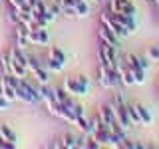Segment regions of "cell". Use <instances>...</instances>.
<instances>
[{
    "mask_svg": "<svg viewBox=\"0 0 159 149\" xmlns=\"http://www.w3.org/2000/svg\"><path fill=\"white\" fill-rule=\"evenodd\" d=\"M98 60H99V66H106L116 70L119 66V54H117V46H111L107 42H102L99 40V46H98Z\"/></svg>",
    "mask_w": 159,
    "mask_h": 149,
    "instance_id": "obj_1",
    "label": "cell"
},
{
    "mask_svg": "<svg viewBox=\"0 0 159 149\" xmlns=\"http://www.w3.org/2000/svg\"><path fill=\"white\" fill-rule=\"evenodd\" d=\"M16 97L20 99V102H24V103H38V102H42V97H40V88L32 86L26 78L20 79V84L16 88Z\"/></svg>",
    "mask_w": 159,
    "mask_h": 149,
    "instance_id": "obj_2",
    "label": "cell"
},
{
    "mask_svg": "<svg viewBox=\"0 0 159 149\" xmlns=\"http://www.w3.org/2000/svg\"><path fill=\"white\" fill-rule=\"evenodd\" d=\"M62 86L76 97V96H88L89 88H92V82L86 76H76V78H66Z\"/></svg>",
    "mask_w": 159,
    "mask_h": 149,
    "instance_id": "obj_3",
    "label": "cell"
},
{
    "mask_svg": "<svg viewBox=\"0 0 159 149\" xmlns=\"http://www.w3.org/2000/svg\"><path fill=\"white\" fill-rule=\"evenodd\" d=\"M111 107H113V111H116L117 123H119V127H121V129H129V127L133 125V123H131V117H129V111H127V106H125V102H123V96H121V93H116V96H113Z\"/></svg>",
    "mask_w": 159,
    "mask_h": 149,
    "instance_id": "obj_4",
    "label": "cell"
},
{
    "mask_svg": "<svg viewBox=\"0 0 159 149\" xmlns=\"http://www.w3.org/2000/svg\"><path fill=\"white\" fill-rule=\"evenodd\" d=\"M28 72L32 74L42 86L50 82V70L46 68V64H42L40 58H36V56H28Z\"/></svg>",
    "mask_w": 159,
    "mask_h": 149,
    "instance_id": "obj_5",
    "label": "cell"
},
{
    "mask_svg": "<svg viewBox=\"0 0 159 149\" xmlns=\"http://www.w3.org/2000/svg\"><path fill=\"white\" fill-rule=\"evenodd\" d=\"M64 66H66V54H64V50L52 46V48L48 50L46 68L50 70V72H62Z\"/></svg>",
    "mask_w": 159,
    "mask_h": 149,
    "instance_id": "obj_6",
    "label": "cell"
},
{
    "mask_svg": "<svg viewBox=\"0 0 159 149\" xmlns=\"http://www.w3.org/2000/svg\"><path fill=\"white\" fill-rule=\"evenodd\" d=\"M98 115H99V119H102L103 127L111 129V131H113V129H119V123H117V117H116V111H113L111 103H106V106L99 107Z\"/></svg>",
    "mask_w": 159,
    "mask_h": 149,
    "instance_id": "obj_7",
    "label": "cell"
},
{
    "mask_svg": "<svg viewBox=\"0 0 159 149\" xmlns=\"http://www.w3.org/2000/svg\"><path fill=\"white\" fill-rule=\"evenodd\" d=\"M28 40H30V46H48L50 34L44 26H36L28 32Z\"/></svg>",
    "mask_w": 159,
    "mask_h": 149,
    "instance_id": "obj_8",
    "label": "cell"
},
{
    "mask_svg": "<svg viewBox=\"0 0 159 149\" xmlns=\"http://www.w3.org/2000/svg\"><path fill=\"white\" fill-rule=\"evenodd\" d=\"M14 32H16V48L26 50V48L30 46V40H28V32H30V28L26 26V24L18 22V24H14Z\"/></svg>",
    "mask_w": 159,
    "mask_h": 149,
    "instance_id": "obj_9",
    "label": "cell"
},
{
    "mask_svg": "<svg viewBox=\"0 0 159 149\" xmlns=\"http://www.w3.org/2000/svg\"><path fill=\"white\" fill-rule=\"evenodd\" d=\"M98 36L102 42H107V44H111V46H117L119 48V42H121V38L117 36L113 30H109L107 26H103V24H99V28H98Z\"/></svg>",
    "mask_w": 159,
    "mask_h": 149,
    "instance_id": "obj_10",
    "label": "cell"
},
{
    "mask_svg": "<svg viewBox=\"0 0 159 149\" xmlns=\"http://www.w3.org/2000/svg\"><path fill=\"white\" fill-rule=\"evenodd\" d=\"M0 93H2L4 97L8 99V102H16V88L12 86V84L8 82V78H6V74L2 76V79H0Z\"/></svg>",
    "mask_w": 159,
    "mask_h": 149,
    "instance_id": "obj_11",
    "label": "cell"
},
{
    "mask_svg": "<svg viewBox=\"0 0 159 149\" xmlns=\"http://www.w3.org/2000/svg\"><path fill=\"white\" fill-rule=\"evenodd\" d=\"M119 22L123 24L127 30H129V34H133V32H137V22H135V16H131V14H123V12H116L113 14Z\"/></svg>",
    "mask_w": 159,
    "mask_h": 149,
    "instance_id": "obj_12",
    "label": "cell"
},
{
    "mask_svg": "<svg viewBox=\"0 0 159 149\" xmlns=\"http://www.w3.org/2000/svg\"><path fill=\"white\" fill-rule=\"evenodd\" d=\"M135 111H137V117H139V125H149V123L153 121V113L149 111L145 106L135 103Z\"/></svg>",
    "mask_w": 159,
    "mask_h": 149,
    "instance_id": "obj_13",
    "label": "cell"
},
{
    "mask_svg": "<svg viewBox=\"0 0 159 149\" xmlns=\"http://www.w3.org/2000/svg\"><path fill=\"white\" fill-rule=\"evenodd\" d=\"M60 147H66V149H78V147H80V137H76L74 133H64L62 139H60Z\"/></svg>",
    "mask_w": 159,
    "mask_h": 149,
    "instance_id": "obj_14",
    "label": "cell"
},
{
    "mask_svg": "<svg viewBox=\"0 0 159 149\" xmlns=\"http://www.w3.org/2000/svg\"><path fill=\"white\" fill-rule=\"evenodd\" d=\"M0 137L6 139V141H10V143H14V145H16V141H18L14 129L10 127V125H6V123H0Z\"/></svg>",
    "mask_w": 159,
    "mask_h": 149,
    "instance_id": "obj_15",
    "label": "cell"
},
{
    "mask_svg": "<svg viewBox=\"0 0 159 149\" xmlns=\"http://www.w3.org/2000/svg\"><path fill=\"white\" fill-rule=\"evenodd\" d=\"M129 2H131V0H107V2H106L107 4V12H111V14L121 12Z\"/></svg>",
    "mask_w": 159,
    "mask_h": 149,
    "instance_id": "obj_16",
    "label": "cell"
},
{
    "mask_svg": "<svg viewBox=\"0 0 159 149\" xmlns=\"http://www.w3.org/2000/svg\"><path fill=\"white\" fill-rule=\"evenodd\" d=\"M74 8H76V18H86L88 14H89V10H92V2L82 0V2L74 4Z\"/></svg>",
    "mask_w": 159,
    "mask_h": 149,
    "instance_id": "obj_17",
    "label": "cell"
},
{
    "mask_svg": "<svg viewBox=\"0 0 159 149\" xmlns=\"http://www.w3.org/2000/svg\"><path fill=\"white\" fill-rule=\"evenodd\" d=\"M74 125H78L80 131L88 133V131H89V119H88V115H86V113H84V115H78L76 121H74Z\"/></svg>",
    "mask_w": 159,
    "mask_h": 149,
    "instance_id": "obj_18",
    "label": "cell"
},
{
    "mask_svg": "<svg viewBox=\"0 0 159 149\" xmlns=\"http://www.w3.org/2000/svg\"><path fill=\"white\" fill-rule=\"evenodd\" d=\"M131 74H133V79H135V86H143L145 84V70L131 68Z\"/></svg>",
    "mask_w": 159,
    "mask_h": 149,
    "instance_id": "obj_19",
    "label": "cell"
},
{
    "mask_svg": "<svg viewBox=\"0 0 159 149\" xmlns=\"http://www.w3.org/2000/svg\"><path fill=\"white\" fill-rule=\"evenodd\" d=\"M8 20H10L12 24H18V22H20V10H18V8H12V6H10Z\"/></svg>",
    "mask_w": 159,
    "mask_h": 149,
    "instance_id": "obj_20",
    "label": "cell"
},
{
    "mask_svg": "<svg viewBox=\"0 0 159 149\" xmlns=\"http://www.w3.org/2000/svg\"><path fill=\"white\" fill-rule=\"evenodd\" d=\"M147 58L153 60V62H159V44H157V46H151V48H149Z\"/></svg>",
    "mask_w": 159,
    "mask_h": 149,
    "instance_id": "obj_21",
    "label": "cell"
},
{
    "mask_svg": "<svg viewBox=\"0 0 159 149\" xmlns=\"http://www.w3.org/2000/svg\"><path fill=\"white\" fill-rule=\"evenodd\" d=\"M127 111H129V117H131V123H137V125H139V117H137V111H135V103L127 106Z\"/></svg>",
    "mask_w": 159,
    "mask_h": 149,
    "instance_id": "obj_22",
    "label": "cell"
},
{
    "mask_svg": "<svg viewBox=\"0 0 159 149\" xmlns=\"http://www.w3.org/2000/svg\"><path fill=\"white\" fill-rule=\"evenodd\" d=\"M0 64H2L4 74H10V56H8V54H4V56L0 58Z\"/></svg>",
    "mask_w": 159,
    "mask_h": 149,
    "instance_id": "obj_23",
    "label": "cell"
},
{
    "mask_svg": "<svg viewBox=\"0 0 159 149\" xmlns=\"http://www.w3.org/2000/svg\"><path fill=\"white\" fill-rule=\"evenodd\" d=\"M123 147H125V149H143L145 145H143V143H139V141H129V139H125Z\"/></svg>",
    "mask_w": 159,
    "mask_h": 149,
    "instance_id": "obj_24",
    "label": "cell"
},
{
    "mask_svg": "<svg viewBox=\"0 0 159 149\" xmlns=\"http://www.w3.org/2000/svg\"><path fill=\"white\" fill-rule=\"evenodd\" d=\"M8 4H10L12 8L22 10V8H24V4H26V0H8Z\"/></svg>",
    "mask_w": 159,
    "mask_h": 149,
    "instance_id": "obj_25",
    "label": "cell"
},
{
    "mask_svg": "<svg viewBox=\"0 0 159 149\" xmlns=\"http://www.w3.org/2000/svg\"><path fill=\"white\" fill-rule=\"evenodd\" d=\"M139 68L141 70H149V58H143V56H139Z\"/></svg>",
    "mask_w": 159,
    "mask_h": 149,
    "instance_id": "obj_26",
    "label": "cell"
},
{
    "mask_svg": "<svg viewBox=\"0 0 159 149\" xmlns=\"http://www.w3.org/2000/svg\"><path fill=\"white\" fill-rule=\"evenodd\" d=\"M8 106H10V102H8V99L2 96V93H0V111H4V109H8Z\"/></svg>",
    "mask_w": 159,
    "mask_h": 149,
    "instance_id": "obj_27",
    "label": "cell"
},
{
    "mask_svg": "<svg viewBox=\"0 0 159 149\" xmlns=\"http://www.w3.org/2000/svg\"><path fill=\"white\" fill-rule=\"evenodd\" d=\"M102 2H107V0H102Z\"/></svg>",
    "mask_w": 159,
    "mask_h": 149,
    "instance_id": "obj_28",
    "label": "cell"
}]
</instances>
